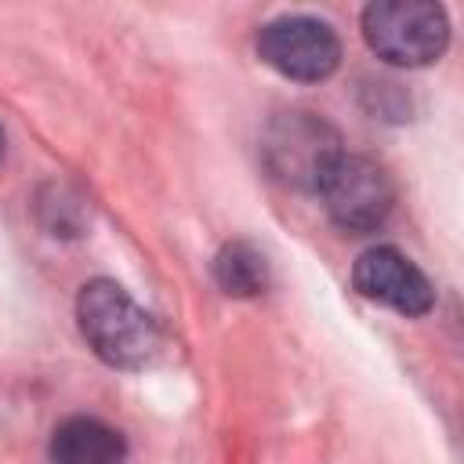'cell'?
I'll use <instances>...</instances> for the list:
<instances>
[{
	"mask_svg": "<svg viewBox=\"0 0 464 464\" xmlns=\"http://www.w3.org/2000/svg\"><path fill=\"white\" fill-rule=\"evenodd\" d=\"M76 323L98 359L120 370L152 366L163 352L160 323L112 279H91L76 297Z\"/></svg>",
	"mask_w": 464,
	"mask_h": 464,
	"instance_id": "6da1fadb",
	"label": "cell"
},
{
	"mask_svg": "<svg viewBox=\"0 0 464 464\" xmlns=\"http://www.w3.org/2000/svg\"><path fill=\"white\" fill-rule=\"evenodd\" d=\"M362 40L388 65L420 69L442 58L450 22L446 11L428 0H381L362 11Z\"/></svg>",
	"mask_w": 464,
	"mask_h": 464,
	"instance_id": "7a4b0ae2",
	"label": "cell"
},
{
	"mask_svg": "<svg viewBox=\"0 0 464 464\" xmlns=\"http://www.w3.org/2000/svg\"><path fill=\"white\" fill-rule=\"evenodd\" d=\"M312 192L323 199L330 221L344 232H373L395 207L392 174L377 160L355 152H337Z\"/></svg>",
	"mask_w": 464,
	"mask_h": 464,
	"instance_id": "3957f363",
	"label": "cell"
},
{
	"mask_svg": "<svg viewBox=\"0 0 464 464\" xmlns=\"http://www.w3.org/2000/svg\"><path fill=\"white\" fill-rule=\"evenodd\" d=\"M257 58L286 80L319 83L341 65V40L334 25L312 14H283L261 25Z\"/></svg>",
	"mask_w": 464,
	"mask_h": 464,
	"instance_id": "277c9868",
	"label": "cell"
},
{
	"mask_svg": "<svg viewBox=\"0 0 464 464\" xmlns=\"http://www.w3.org/2000/svg\"><path fill=\"white\" fill-rule=\"evenodd\" d=\"M337 152V134L312 112H283L265 138V160L272 174L301 188H315L319 174Z\"/></svg>",
	"mask_w": 464,
	"mask_h": 464,
	"instance_id": "5b68a950",
	"label": "cell"
},
{
	"mask_svg": "<svg viewBox=\"0 0 464 464\" xmlns=\"http://www.w3.org/2000/svg\"><path fill=\"white\" fill-rule=\"evenodd\" d=\"M352 286L373 301L384 304L399 315H428L435 304V290L428 283V276L395 246H370L355 257L352 265Z\"/></svg>",
	"mask_w": 464,
	"mask_h": 464,
	"instance_id": "8992f818",
	"label": "cell"
},
{
	"mask_svg": "<svg viewBox=\"0 0 464 464\" xmlns=\"http://www.w3.org/2000/svg\"><path fill=\"white\" fill-rule=\"evenodd\" d=\"M54 464H127V439L98 417H69L51 435Z\"/></svg>",
	"mask_w": 464,
	"mask_h": 464,
	"instance_id": "52a82bcc",
	"label": "cell"
},
{
	"mask_svg": "<svg viewBox=\"0 0 464 464\" xmlns=\"http://www.w3.org/2000/svg\"><path fill=\"white\" fill-rule=\"evenodd\" d=\"M214 279L228 297H257L268 286V265L265 254L250 243H228L214 257Z\"/></svg>",
	"mask_w": 464,
	"mask_h": 464,
	"instance_id": "ba28073f",
	"label": "cell"
},
{
	"mask_svg": "<svg viewBox=\"0 0 464 464\" xmlns=\"http://www.w3.org/2000/svg\"><path fill=\"white\" fill-rule=\"evenodd\" d=\"M0 156H4V127H0Z\"/></svg>",
	"mask_w": 464,
	"mask_h": 464,
	"instance_id": "9c48e42d",
	"label": "cell"
}]
</instances>
